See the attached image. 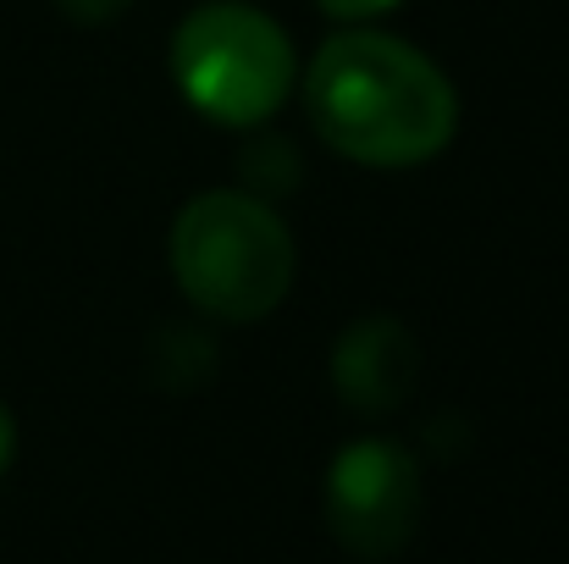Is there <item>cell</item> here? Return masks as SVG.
<instances>
[{
    "label": "cell",
    "mask_w": 569,
    "mask_h": 564,
    "mask_svg": "<svg viewBox=\"0 0 569 564\" xmlns=\"http://www.w3.org/2000/svg\"><path fill=\"white\" fill-rule=\"evenodd\" d=\"M72 22H106V17H117V11H128L133 0H56Z\"/></svg>",
    "instance_id": "7"
},
{
    "label": "cell",
    "mask_w": 569,
    "mask_h": 564,
    "mask_svg": "<svg viewBox=\"0 0 569 564\" xmlns=\"http://www.w3.org/2000/svg\"><path fill=\"white\" fill-rule=\"evenodd\" d=\"M327 526L360 560H392L420 526V465L392 437H360L327 465Z\"/></svg>",
    "instance_id": "4"
},
{
    "label": "cell",
    "mask_w": 569,
    "mask_h": 564,
    "mask_svg": "<svg viewBox=\"0 0 569 564\" xmlns=\"http://www.w3.org/2000/svg\"><path fill=\"white\" fill-rule=\"evenodd\" d=\"M305 111L338 156L387 172L431 161L459 128L442 67L360 22L332 33L305 67Z\"/></svg>",
    "instance_id": "1"
},
{
    "label": "cell",
    "mask_w": 569,
    "mask_h": 564,
    "mask_svg": "<svg viewBox=\"0 0 569 564\" xmlns=\"http://www.w3.org/2000/svg\"><path fill=\"white\" fill-rule=\"evenodd\" d=\"M11 454H17V426H11V409L0 404V471L11 465Z\"/></svg>",
    "instance_id": "8"
},
{
    "label": "cell",
    "mask_w": 569,
    "mask_h": 564,
    "mask_svg": "<svg viewBox=\"0 0 569 564\" xmlns=\"http://www.w3.org/2000/svg\"><path fill=\"white\" fill-rule=\"evenodd\" d=\"M299 271L293 232L260 194L210 188L193 194L172 221V277L193 310L216 321L271 316Z\"/></svg>",
    "instance_id": "2"
},
{
    "label": "cell",
    "mask_w": 569,
    "mask_h": 564,
    "mask_svg": "<svg viewBox=\"0 0 569 564\" xmlns=\"http://www.w3.org/2000/svg\"><path fill=\"white\" fill-rule=\"evenodd\" d=\"M172 78L199 117L221 128H260L293 95L288 33L243 0H204L172 33Z\"/></svg>",
    "instance_id": "3"
},
{
    "label": "cell",
    "mask_w": 569,
    "mask_h": 564,
    "mask_svg": "<svg viewBox=\"0 0 569 564\" xmlns=\"http://www.w3.org/2000/svg\"><path fill=\"white\" fill-rule=\"evenodd\" d=\"M415 376H420V349H415L409 327L392 316H366L332 344V387L360 415L398 409L409 398Z\"/></svg>",
    "instance_id": "5"
},
{
    "label": "cell",
    "mask_w": 569,
    "mask_h": 564,
    "mask_svg": "<svg viewBox=\"0 0 569 564\" xmlns=\"http://www.w3.org/2000/svg\"><path fill=\"white\" fill-rule=\"evenodd\" d=\"M327 17H338V22H371L381 11H392V6H403V0H316Z\"/></svg>",
    "instance_id": "6"
}]
</instances>
